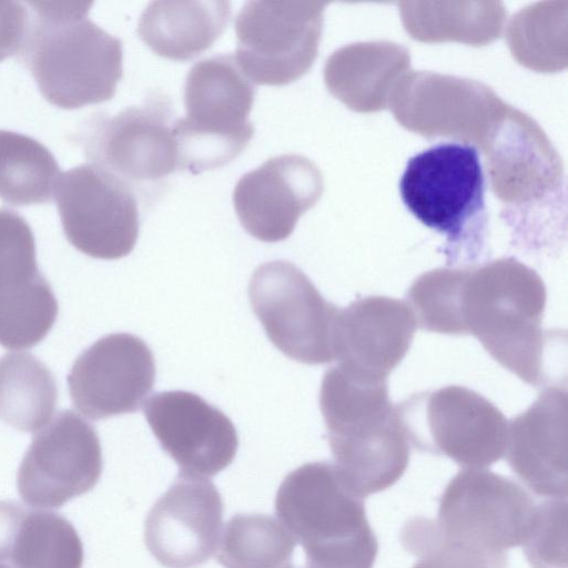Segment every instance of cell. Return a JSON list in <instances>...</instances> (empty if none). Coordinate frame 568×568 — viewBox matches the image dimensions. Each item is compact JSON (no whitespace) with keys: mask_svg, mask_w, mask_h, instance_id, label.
<instances>
[{"mask_svg":"<svg viewBox=\"0 0 568 568\" xmlns=\"http://www.w3.org/2000/svg\"><path fill=\"white\" fill-rule=\"evenodd\" d=\"M254 98L233 54L196 62L184 84L186 115L173 123L179 169L199 174L237 158L254 133L248 120Z\"/></svg>","mask_w":568,"mask_h":568,"instance_id":"277c9868","label":"cell"},{"mask_svg":"<svg viewBox=\"0 0 568 568\" xmlns=\"http://www.w3.org/2000/svg\"><path fill=\"white\" fill-rule=\"evenodd\" d=\"M322 3L248 1L235 18V60L262 85H286L311 68L322 30Z\"/></svg>","mask_w":568,"mask_h":568,"instance_id":"9c48e42d","label":"cell"},{"mask_svg":"<svg viewBox=\"0 0 568 568\" xmlns=\"http://www.w3.org/2000/svg\"><path fill=\"white\" fill-rule=\"evenodd\" d=\"M222 497L206 478L179 474L144 521V542L165 568H195L217 550Z\"/></svg>","mask_w":568,"mask_h":568,"instance_id":"9a60e30c","label":"cell"},{"mask_svg":"<svg viewBox=\"0 0 568 568\" xmlns=\"http://www.w3.org/2000/svg\"><path fill=\"white\" fill-rule=\"evenodd\" d=\"M0 568H10L7 565L0 564Z\"/></svg>","mask_w":568,"mask_h":568,"instance_id":"f546056e","label":"cell"},{"mask_svg":"<svg viewBox=\"0 0 568 568\" xmlns=\"http://www.w3.org/2000/svg\"><path fill=\"white\" fill-rule=\"evenodd\" d=\"M83 545L62 515L0 501V564L10 568H82Z\"/></svg>","mask_w":568,"mask_h":568,"instance_id":"44dd1931","label":"cell"},{"mask_svg":"<svg viewBox=\"0 0 568 568\" xmlns=\"http://www.w3.org/2000/svg\"><path fill=\"white\" fill-rule=\"evenodd\" d=\"M61 172L52 153L38 140L0 130V199L11 205L49 203Z\"/></svg>","mask_w":568,"mask_h":568,"instance_id":"cb8c5ba5","label":"cell"},{"mask_svg":"<svg viewBox=\"0 0 568 568\" xmlns=\"http://www.w3.org/2000/svg\"><path fill=\"white\" fill-rule=\"evenodd\" d=\"M546 287L515 260L466 270L459 298L464 335H474L501 366L530 385L544 378Z\"/></svg>","mask_w":568,"mask_h":568,"instance_id":"7a4b0ae2","label":"cell"},{"mask_svg":"<svg viewBox=\"0 0 568 568\" xmlns=\"http://www.w3.org/2000/svg\"><path fill=\"white\" fill-rule=\"evenodd\" d=\"M55 199L65 237L80 252L116 260L134 248L138 201L122 181L91 163L82 164L61 174Z\"/></svg>","mask_w":568,"mask_h":568,"instance_id":"8fae6325","label":"cell"},{"mask_svg":"<svg viewBox=\"0 0 568 568\" xmlns=\"http://www.w3.org/2000/svg\"><path fill=\"white\" fill-rule=\"evenodd\" d=\"M23 3L0 1V62L20 51L28 24Z\"/></svg>","mask_w":568,"mask_h":568,"instance_id":"f1b7e54d","label":"cell"},{"mask_svg":"<svg viewBox=\"0 0 568 568\" xmlns=\"http://www.w3.org/2000/svg\"><path fill=\"white\" fill-rule=\"evenodd\" d=\"M154 379L149 346L138 336L116 333L100 338L75 359L68 386L75 408L97 420L138 410Z\"/></svg>","mask_w":568,"mask_h":568,"instance_id":"5bb4252c","label":"cell"},{"mask_svg":"<svg viewBox=\"0 0 568 568\" xmlns=\"http://www.w3.org/2000/svg\"><path fill=\"white\" fill-rule=\"evenodd\" d=\"M150 428L180 474L212 477L234 459L239 437L231 419L197 394L168 390L143 406Z\"/></svg>","mask_w":568,"mask_h":568,"instance_id":"2e32d148","label":"cell"},{"mask_svg":"<svg viewBox=\"0 0 568 568\" xmlns=\"http://www.w3.org/2000/svg\"><path fill=\"white\" fill-rule=\"evenodd\" d=\"M92 2H28L20 58L42 95L62 109L109 101L122 79V42L89 18Z\"/></svg>","mask_w":568,"mask_h":568,"instance_id":"6da1fadb","label":"cell"},{"mask_svg":"<svg viewBox=\"0 0 568 568\" xmlns=\"http://www.w3.org/2000/svg\"><path fill=\"white\" fill-rule=\"evenodd\" d=\"M322 191L321 172L307 158L283 154L242 175L233 191V204L250 235L274 243L292 234Z\"/></svg>","mask_w":568,"mask_h":568,"instance_id":"e0dca14e","label":"cell"},{"mask_svg":"<svg viewBox=\"0 0 568 568\" xmlns=\"http://www.w3.org/2000/svg\"><path fill=\"white\" fill-rule=\"evenodd\" d=\"M58 400L51 371L30 353H8L0 358V420L22 432L48 423Z\"/></svg>","mask_w":568,"mask_h":568,"instance_id":"603a6c76","label":"cell"},{"mask_svg":"<svg viewBox=\"0 0 568 568\" xmlns=\"http://www.w3.org/2000/svg\"><path fill=\"white\" fill-rule=\"evenodd\" d=\"M275 511L303 547L306 568H373L378 542L363 499L334 464L307 463L291 471L277 489Z\"/></svg>","mask_w":568,"mask_h":568,"instance_id":"3957f363","label":"cell"},{"mask_svg":"<svg viewBox=\"0 0 568 568\" xmlns=\"http://www.w3.org/2000/svg\"><path fill=\"white\" fill-rule=\"evenodd\" d=\"M568 398L549 386L507 428L505 455L511 470L536 495L567 499Z\"/></svg>","mask_w":568,"mask_h":568,"instance_id":"ffe728a7","label":"cell"},{"mask_svg":"<svg viewBox=\"0 0 568 568\" xmlns=\"http://www.w3.org/2000/svg\"><path fill=\"white\" fill-rule=\"evenodd\" d=\"M410 445L447 456L464 468H486L506 449L508 422L478 393L447 386L396 405Z\"/></svg>","mask_w":568,"mask_h":568,"instance_id":"52a82bcc","label":"cell"},{"mask_svg":"<svg viewBox=\"0 0 568 568\" xmlns=\"http://www.w3.org/2000/svg\"><path fill=\"white\" fill-rule=\"evenodd\" d=\"M334 465L359 498L393 486L405 473L410 443L396 405L326 428Z\"/></svg>","mask_w":568,"mask_h":568,"instance_id":"ac0fdd59","label":"cell"},{"mask_svg":"<svg viewBox=\"0 0 568 568\" xmlns=\"http://www.w3.org/2000/svg\"><path fill=\"white\" fill-rule=\"evenodd\" d=\"M231 16L223 0L152 1L138 26L140 39L158 55L189 61L222 36Z\"/></svg>","mask_w":568,"mask_h":568,"instance_id":"7402d4cb","label":"cell"},{"mask_svg":"<svg viewBox=\"0 0 568 568\" xmlns=\"http://www.w3.org/2000/svg\"><path fill=\"white\" fill-rule=\"evenodd\" d=\"M521 547L532 568H567L566 499H549L536 506Z\"/></svg>","mask_w":568,"mask_h":568,"instance_id":"4316f807","label":"cell"},{"mask_svg":"<svg viewBox=\"0 0 568 568\" xmlns=\"http://www.w3.org/2000/svg\"><path fill=\"white\" fill-rule=\"evenodd\" d=\"M296 544L278 518L237 514L221 535L217 561L224 568H294Z\"/></svg>","mask_w":568,"mask_h":568,"instance_id":"d4e9b609","label":"cell"},{"mask_svg":"<svg viewBox=\"0 0 568 568\" xmlns=\"http://www.w3.org/2000/svg\"><path fill=\"white\" fill-rule=\"evenodd\" d=\"M406 550L418 558L413 568H494L477 557L442 539L432 519L415 517L400 531Z\"/></svg>","mask_w":568,"mask_h":568,"instance_id":"83f0119b","label":"cell"},{"mask_svg":"<svg viewBox=\"0 0 568 568\" xmlns=\"http://www.w3.org/2000/svg\"><path fill=\"white\" fill-rule=\"evenodd\" d=\"M36 241L28 222L0 209V345L31 348L50 332L58 302L37 263Z\"/></svg>","mask_w":568,"mask_h":568,"instance_id":"4fadbf2b","label":"cell"},{"mask_svg":"<svg viewBox=\"0 0 568 568\" xmlns=\"http://www.w3.org/2000/svg\"><path fill=\"white\" fill-rule=\"evenodd\" d=\"M416 327L407 302L385 296L359 298L336 315L334 359L357 374L386 379L409 349Z\"/></svg>","mask_w":568,"mask_h":568,"instance_id":"d6986e66","label":"cell"},{"mask_svg":"<svg viewBox=\"0 0 568 568\" xmlns=\"http://www.w3.org/2000/svg\"><path fill=\"white\" fill-rule=\"evenodd\" d=\"M248 298L267 337L284 355L310 365L334 361L333 327L339 308L297 266L287 261L260 265Z\"/></svg>","mask_w":568,"mask_h":568,"instance_id":"ba28073f","label":"cell"},{"mask_svg":"<svg viewBox=\"0 0 568 568\" xmlns=\"http://www.w3.org/2000/svg\"><path fill=\"white\" fill-rule=\"evenodd\" d=\"M170 101L153 94L114 116L97 114L81 133L91 164L129 185L154 183L179 169Z\"/></svg>","mask_w":568,"mask_h":568,"instance_id":"30bf717a","label":"cell"},{"mask_svg":"<svg viewBox=\"0 0 568 568\" xmlns=\"http://www.w3.org/2000/svg\"><path fill=\"white\" fill-rule=\"evenodd\" d=\"M103 467L95 428L65 409L32 438L17 475V487L26 504L59 508L90 491Z\"/></svg>","mask_w":568,"mask_h":568,"instance_id":"7c38bea8","label":"cell"},{"mask_svg":"<svg viewBox=\"0 0 568 568\" xmlns=\"http://www.w3.org/2000/svg\"><path fill=\"white\" fill-rule=\"evenodd\" d=\"M536 506L516 481L485 468H464L446 486L433 521L444 540L507 568V550L525 540Z\"/></svg>","mask_w":568,"mask_h":568,"instance_id":"5b68a950","label":"cell"},{"mask_svg":"<svg viewBox=\"0 0 568 568\" xmlns=\"http://www.w3.org/2000/svg\"><path fill=\"white\" fill-rule=\"evenodd\" d=\"M466 270H434L420 275L409 287L407 304L417 326L439 334L464 335L459 297Z\"/></svg>","mask_w":568,"mask_h":568,"instance_id":"484cf974","label":"cell"},{"mask_svg":"<svg viewBox=\"0 0 568 568\" xmlns=\"http://www.w3.org/2000/svg\"><path fill=\"white\" fill-rule=\"evenodd\" d=\"M406 209L449 245L481 241L487 224L485 176L473 144L443 142L412 156L399 181Z\"/></svg>","mask_w":568,"mask_h":568,"instance_id":"8992f818","label":"cell"}]
</instances>
